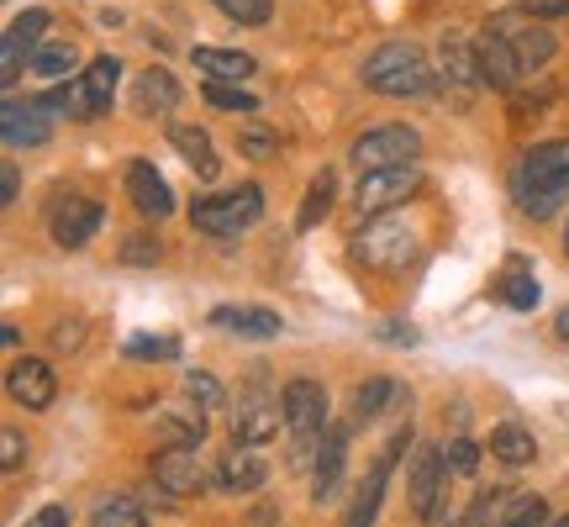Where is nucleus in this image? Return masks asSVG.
Segmentation results:
<instances>
[{
	"label": "nucleus",
	"instance_id": "f257e3e1",
	"mask_svg": "<svg viewBox=\"0 0 569 527\" xmlns=\"http://www.w3.org/2000/svg\"><path fill=\"white\" fill-rule=\"evenodd\" d=\"M365 84L390 96V101H411V96L432 90V63L417 42H386L365 59Z\"/></svg>",
	"mask_w": 569,
	"mask_h": 527
},
{
	"label": "nucleus",
	"instance_id": "f03ea898",
	"mask_svg": "<svg viewBox=\"0 0 569 527\" xmlns=\"http://www.w3.org/2000/svg\"><path fill=\"white\" fill-rule=\"evenodd\" d=\"M284 396V432H290V465L306 469L317 454H322L327 438V390L317 380H290L280 390Z\"/></svg>",
	"mask_w": 569,
	"mask_h": 527
},
{
	"label": "nucleus",
	"instance_id": "7ed1b4c3",
	"mask_svg": "<svg viewBox=\"0 0 569 527\" xmlns=\"http://www.w3.org/2000/svg\"><path fill=\"white\" fill-rule=\"evenodd\" d=\"M264 217V190L259 185H243V190H227V196H201L190 206V222L196 232L217 238V243H238V232Z\"/></svg>",
	"mask_w": 569,
	"mask_h": 527
},
{
	"label": "nucleus",
	"instance_id": "20e7f679",
	"mask_svg": "<svg viewBox=\"0 0 569 527\" xmlns=\"http://www.w3.org/2000/svg\"><path fill=\"white\" fill-rule=\"evenodd\" d=\"M227 427H232V444L264 448L269 438H280V427H284V396H274L269 386L238 390V406H232Z\"/></svg>",
	"mask_w": 569,
	"mask_h": 527
},
{
	"label": "nucleus",
	"instance_id": "39448f33",
	"mask_svg": "<svg viewBox=\"0 0 569 527\" xmlns=\"http://www.w3.org/2000/svg\"><path fill=\"white\" fill-rule=\"evenodd\" d=\"M353 259L369 269H407L417 259V232L396 217H369L353 238Z\"/></svg>",
	"mask_w": 569,
	"mask_h": 527
},
{
	"label": "nucleus",
	"instance_id": "423d86ee",
	"mask_svg": "<svg viewBox=\"0 0 569 527\" xmlns=\"http://www.w3.org/2000/svg\"><path fill=\"white\" fill-rule=\"evenodd\" d=\"M417 185H422V169H417V163L365 169L359 185H353V206H359V217H386V211H396L401 201L417 196Z\"/></svg>",
	"mask_w": 569,
	"mask_h": 527
},
{
	"label": "nucleus",
	"instance_id": "0eeeda50",
	"mask_svg": "<svg viewBox=\"0 0 569 527\" xmlns=\"http://www.w3.org/2000/svg\"><path fill=\"white\" fill-rule=\"evenodd\" d=\"M417 153H422V138L401 122L369 127L365 138H353V148H348V159H353L359 175L365 169H386V163H417Z\"/></svg>",
	"mask_w": 569,
	"mask_h": 527
},
{
	"label": "nucleus",
	"instance_id": "6e6552de",
	"mask_svg": "<svg viewBox=\"0 0 569 527\" xmlns=\"http://www.w3.org/2000/svg\"><path fill=\"white\" fill-rule=\"evenodd\" d=\"M448 480H453V469H448L443 448H422L417 454V465H411V511L422 517L427 527L443 523V507H448Z\"/></svg>",
	"mask_w": 569,
	"mask_h": 527
},
{
	"label": "nucleus",
	"instance_id": "1a4fd4ad",
	"mask_svg": "<svg viewBox=\"0 0 569 527\" xmlns=\"http://www.w3.org/2000/svg\"><path fill=\"white\" fill-rule=\"evenodd\" d=\"M153 486H159L163 496H174V501L201 496V490H206V469H201L196 444H163L159 454H153Z\"/></svg>",
	"mask_w": 569,
	"mask_h": 527
},
{
	"label": "nucleus",
	"instance_id": "9d476101",
	"mask_svg": "<svg viewBox=\"0 0 569 527\" xmlns=\"http://www.w3.org/2000/svg\"><path fill=\"white\" fill-rule=\"evenodd\" d=\"M411 448V427H401L396 438H390L386 448H380V459L369 465V475H365V486H359V496H353V507H348V517H343V527H375V511H380V496H386V486H390V469H396V459Z\"/></svg>",
	"mask_w": 569,
	"mask_h": 527
},
{
	"label": "nucleus",
	"instance_id": "9b49d317",
	"mask_svg": "<svg viewBox=\"0 0 569 527\" xmlns=\"http://www.w3.org/2000/svg\"><path fill=\"white\" fill-rule=\"evenodd\" d=\"M511 190H565L569 196V138L528 148L517 175H511Z\"/></svg>",
	"mask_w": 569,
	"mask_h": 527
},
{
	"label": "nucleus",
	"instance_id": "f8f14e48",
	"mask_svg": "<svg viewBox=\"0 0 569 527\" xmlns=\"http://www.w3.org/2000/svg\"><path fill=\"white\" fill-rule=\"evenodd\" d=\"M6 396L27 411H48L53 396H59V375L48 359H17V365L6 369Z\"/></svg>",
	"mask_w": 569,
	"mask_h": 527
},
{
	"label": "nucleus",
	"instance_id": "ddd939ff",
	"mask_svg": "<svg viewBox=\"0 0 569 527\" xmlns=\"http://www.w3.org/2000/svg\"><path fill=\"white\" fill-rule=\"evenodd\" d=\"M475 59H480V80H486L490 90H511V84L528 74L501 27H486V32H480V42H475Z\"/></svg>",
	"mask_w": 569,
	"mask_h": 527
},
{
	"label": "nucleus",
	"instance_id": "4468645a",
	"mask_svg": "<svg viewBox=\"0 0 569 527\" xmlns=\"http://www.w3.org/2000/svg\"><path fill=\"white\" fill-rule=\"evenodd\" d=\"M343 469H348V427H327L322 454L311 465V496H317V507H332L343 496Z\"/></svg>",
	"mask_w": 569,
	"mask_h": 527
},
{
	"label": "nucleus",
	"instance_id": "2eb2a0df",
	"mask_svg": "<svg viewBox=\"0 0 569 527\" xmlns=\"http://www.w3.org/2000/svg\"><path fill=\"white\" fill-rule=\"evenodd\" d=\"M490 27H501V32L511 38V48H517L522 69H538V63H549L553 53H559V38H553L538 17H528V11H522V17H496Z\"/></svg>",
	"mask_w": 569,
	"mask_h": 527
},
{
	"label": "nucleus",
	"instance_id": "dca6fc26",
	"mask_svg": "<svg viewBox=\"0 0 569 527\" xmlns=\"http://www.w3.org/2000/svg\"><path fill=\"white\" fill-rule=\"evenodd\" d=\"M42 111H48L42 101H17V96H6V106H0V132H6V148H42V142L53 138V127H48Z\"/></svg>",
	"mask_w": 569,
	"mask_h": 527
},
{
	"label": "nucleus",
	"instance_id": "f3484780",
	"mask_svg": "<svg viewBox=\"0 0 569 527\" xmlns=\"http://www.w3.org/2000/svg\"><path fill=\"white\" fill-rule=\"evenodd\" d=\"M264 480H269V459L248 444H232V454H222V465H217V490H227V496H248Z\"/></svg>",
	"mask_w": 569,
	"mask_h": 527
},
{
	"label": "nucleus",
	"instance_id": "a211bd4d",
	"mask_svg": "<svg viewBox=\"0 0 569 527\" xmlns=\"http://www.w3.org/2000/svg\"><path fill=\"white\" fill-rule=\"evenodd\" d=\"M101 201H84V196H74V201H63L59 211H53V243L59 248H84L96 232H101Z\"/></svg>",
	"mask_w": 569,
	"mask_h": 527
},
{
	"label": "nucleus",
	"instance_id": "6ab92c4d",
	"mask_svg": "<svg viewBox=\"0 0 569 527\" xmlns=\"http://www.w3.org/2000/svg\"><path fill=\"white\" fill-rule=\"evenodd\" d=\"M127 196H132V206H138L142 217H169L174 211V190H169V180L148 159L127 163Z\"/></svg>",
	"mask_w": 569,
	"mask_h": 527
},
{
	"label": "nucleus",
	"instance_id": "aec40b11",
	"mask_svg": "<svg viewBox=\"0 0 569 527\" xmlns=\"http://www.w3.org/2000/svg\"><path fill=\"white\" fill-rule=\"evenodd\" d=\"M169 148L180 153L190 169H196V180H217L222 175V159H217V142L206 138L201 127L190 122H169Z\"/></svg>",
	"mask_w": 569,
	"mask_h": 527
},
{
	"label": "nucleus",
	"instance_id": "412c9836",
	"mask_svg": "<svg viewBox=\"0 0 569 527\" xmlns=\"http://www.w3.org/2000/svg\"><path fill=\"white\" fill-rule=\"evenodd\" d=\"M206 322L222 327V332H238V338H274L280 332V317L264 306H217Z\"/></svg>",
	"mask_w": 569,
	"mask_h": 527
},
{
	"label": "nucleus",
	"instance_id": "4be33fe9",
	"mask_svg": "<svg viewBox=\"0 0 569 527\" xmlns=\"http://www.w3.org/2000/svg\"><path fill=\"white\" fill-rule=\"evenodd\" d=\"M132 101H138L142 117H169V111L180 106V80H174L169 69H148V74H138Z\"/></svg>",
	"mask_w": 569,
	"mask_h": 527
},
{
	"label": "nucleus",
	"instance_id": "5701e85b",
	"mask_svg": "<svg viewBox=\"0 0 569 527\" xmlns=\"http://www.w3.org/2000/svg\"><path fill=\"white\" fill-rule=\"evenodd\" d=\"M511 507H517V490H480L448 527H501Z\"/></svg>",
	"mask_w": 569,
	"mask_h": 527
},
{
	"label": "nucleus",
	"instance_id": "b1692460",
	"mask_svg": "<svg viewBox=\"0 0 569 527\" xmlns=\"http://www.w3.org/2000/svg\"><path fill=\"white\" fill-rule=\"evenodd\" d=\"M190 59H196V69H201L206 80H232V84H243L248 74H253V59H248V53H238V48H196Z\"/></svg>",
	"mask_w": 569,
	"mask_h": 527
},
{
	"label": "nucleus",
	"instance_id": "393cba45",
	"mask_svg": "<svg viewBox=\"0 0 569 527\" xmlns=\"http://www.w3.org/2000/svg\"><path fill=\"white\" fill-rule=\"evenodd\" d=\"M443 80L448 84H459V90H480V59H475V42L465 38H443Z\"/></svg>",
	"mask_w": 569,
	"mask_h": 527
},
{
	"label": "nucleus",
	"instance_id": "a878e982",
	"mask_svg": "<svg viewBox=\"0 0 569 527\" xmlns=\"http://www.w3.org/2000/svg\"><path fill=\"white\" fill-rule=\"evenodd\" d=\"M80 80H84V90H90V106H96V117H106V111H111V96H117V80H122V59L101 53V59L90 63Z\"/></svg>",
	"mask_w": 569,
	"mask_h": 527
},
{
	"label": "nucleus",
	"instance_id": "bb28decb",
	"mask_svg": "<svg viewBox=\"0 0 569 527\" xmlns=\"http://www.w3.org/2000/svg\"><path fill=\"white\" fill-rule=\"evenodd\" d=\"M80 69V48L74 42H42L38 53H32V74H42V80H69Z\"/></svg>",
	"mask_w": 569,
	"mask_h": 527
},
{
	"label": "nucleus",
	"instance_id": "cd10ccee",
	"mask_svg": "<svg viewBox=\"0 0 569 527\" xmlns=\"http://www.w3.org/2000/svg\"><path fill=\"white\" fill-rule=\"evenodd\" d=\"M490 454H496V459H501V465H532V459H538V444H532V432H522V427H496V432H490Z\"/></svg>",
	"mask_w": 569,
	"mask_h": 527
},
{
	"label": "nucleus",
	"instance_id": "c85d7f7f",
	"mask_svg": "<svg viewBox=\"0 0 569 527\" xmlns=\"http://www.w3.org/2000/svg\"><path fill=\"white\" fill-rule=\"evenodd\" d=\"M159 438H163V444H196V448H201V438H206L201 406H196V411H163V417H159Z\"/></svg>",
	"mask_w": 569,
	"mask_h": 527
},
{
	"label": "nucleus",
	"instance_id": "c756f323",
	"mask_svg": "<svg viewBox=\"0 0 569 527\" xmlns=\"http://www.w3.org/2000/svg\"><path fill=\"white\" fill-rule=\"evenodd\" d=\"M90 527H148V517H142V507L132 496H106L90 511Z\"/></svg>",
	"mask_w": 569,
	"mask_h": 527
},
{
	"label": "nucleus",
	"instance_id": "7c9ffc66",
	"mask_svg": "<svg viewBox=\"0 0 569 527\" xmlns=\"http://www.w3.org/2000/svg\"><path fill=\"white\" fill-rule=\"evenodd\" d=\"M332 196H338V180L322 169V175L311 180V190H306V206H301V217H296V227H301V232H311V227L332 211Z\"/></svg>",
	"mask_w": 569,
	"mask_h": 527
},
{
	"label": "nucleus",
	"instance_id": "2f4dec72",
	"mask_svg": "<svg viewBox=\"0 0 569 527\" xmlns=\"http://www.w3.org/2000/svg\"><path fill=\"white\" fill-rule=\"evenodd\" d=\"M386 401H401V390L390 386V380H369V386L353 390V422H369V417H380Z\"/></svg>",
	"mask_w": 569,
	"mask_h": 527
},
{
	"label": "nucleus",
	"instance_id": "473e14b6",
	"mask_svg": "<svg viewBox=\"0 0 569 527\" xmlns=\"http://www.w3.org/2000/svg\"><path fill=\"white\" fill-rule=\"evenodd\" d=\"M501 301L511 306V311H532L538 306V280H532L522 264H511L507 280H501Z\"/></svg>",
	"mask_w": 569,
	"mask_h": 527
},
{
	"label": "nucleus",
	"instance_id": "72a5a7b5",
	"mask_svg": "<svg viewBox=\"0 0 569 527\" xmlns=\"http://www.w3.org/2000/svg\"><path fill=\"white\" fill-rule=\"evenodd\" d=\"M206 101L217 106V111H259V101H253V96H248L243 84H232V80H206V90H201Z\"/></svg>",
	"mask_w": 569,
	"mask_h": 527
},
{
	"label": "nucleus",
	"instance_id": "f704fd0d",
	"mask_svg": "<svg viewBox=\"0 0 569 527\" xmlns=\"http://www.w3.org/2000/svg\"><path fill=\"white\" fill-rule=\"evenodd\" d=\"M184 396L201 406V411H222V406H227V390L217 386L206 369H184Z\"/></svg>",
	"mask_w": 569,
	"mask_h": 527
},
{
	"label": "nucleus",
	"instance_id": "c9c22d12",
	"mask_svg": "<svg viewBox=\"0 0 569 527\" xmlns=\"http://www.w3.org/2000/svg\"><path fill=\"white\" fill-rule=\"evenodd\" d=\"M27 63H32V48L6 32V42H0V84H6V90H17V80L27 74Z\"/></svg>",
	"mask_w": 569,
	"mask_h": 527
},
{
	"label": "nucleus",
	"instance_id": "e433bc0d",
	"mask_svg": "<svg viewBox=\"0 0 569 527\" xmlns=\"http://www.w3.org/2000/svg\"><path fill=\"white\" fill-rule=\"evenodd\" d=\"M217 11L238 27H264L274 17V0H217Z\"/></svg>",
	"mask_w": 569,
	"mask_h": 527
},
{
	"label": "nucleus",
	"instance_id": "4c0bfd02",
	"mask_svg": "<svg viewBox=\"0 0 569 527\" xmlns=\"http://www.w3.org/2000/svg\"><path fill=\"white\" fill-rule=\"evenodd\" d=\"M48 21H53V17H48L42 6H32V11H21V17L11 21V38L27 42V48L38 53V48H42V32H48Z\"/></svg>",
	"mask_w": 569,
	"mask_h": 527
},
{
	"label": "nucleus",
	"instance_id": "58836bf2",
	"mask_svg": "<svg viewBox=\"0 0 569 527\" xmlns=\"http://www.w3.org/2000/svg\"><path fill=\"white\" fill-rule=\"evenodd\" d=\"M501 527H549V501L543 496H517V507L507 511Z\"/></svg>",
	"mask_w": 569,
	"mask_h": 527
},
{
	"label": "nucleus",
	"instance_id": "ea45409f",
	"mask_svg": "<svg viewBox=\"0 0 569 527\" xmlns=\"http://www.w3.org/2000/svg\"><path fill=\"white\" fill-rule=\"evenodd\" d=\"M511 196H517V206H522L528 217H538V222H543V217H553V211H559V201H565V190H511Z\"/></svg>",
	"mask_w": 569,
	"mask_h": 527
},
{
	"label": "nucleus",
	"instance_id": "a19ab883",
	"mask_svg": "<svg viewBox=\"0 0 569 527\" xmlns=\"http://www.w3.org/2000/svg\"><path fill=\"white\" fill-rule=\"evenodd\" d=\"M127 359H180V338H127Z\"/></svg>",
	"mask_w": 569,
	"mask_h": 527
},
{
	"label": "nucleus",
	"instance_id": "79ce46f5",
	"mask_svg": "<svg viewBox=\"0 0 569 527\" xmlns=\"http://www.w3.org/2000/svg\"><path fill=\"white\" fill-rule=\"evenodd\" d=\"M443 459L453 475H475L480 469V444H469V438H453V444L443 448Z\"/></svg>",
	"mask_w": 569,
	"mask_h": 527
},
{
	"label": "nucleus",
	"instance_id": "37998d69",
	"mask_svg": "<svg viewBox=\"0 0 569 527\" xmlns=\"http://www.w3.org/2000/svg\"><path fill=\"white\" fill-rule=\"evenodd\" d=\"M163 259V248H159V238H127V248H122V264H138V269H148V264H159Z\"/></svg>",
	"mask_w": 569,
	"mask_h": 527
},
{
	"label": "nucleus",
	"instance_id": "c03bdc74",
	"mask_svg": "<svg viewBox=\"0 0 569 527\" xmlns=\"http://www.w3.org/2000/svg\"><path fill=\"white\" fill-rule=\"evenodd\" d=\"M528 17H538V21H559V17H569V0H517Z\"/></svg>",
	"mask_w": 569,
	"mask_h": 527
},
{
	"label": "nucleus",
	"instance_id": "a18cd8bd",
	"mask_svg": "<svg viewBox=\"0 0 569 527\" xmlns=\"http://www.w3.org/2000/svg\"><path fill=\"white\" fill-rule=\"evenodd\" d=\"M21 527H69V507H63V501H48V507L32 511Z\"/></svg>",
	"mask_w": 569,
	"mask_h": 527
},
{
	"label": "nucleus",
	"instance_id": "49530a36",
	"mask_svg": "<svg viewBox=\"0 0 569 527\" xmlns=\"http://www.w3.org/2000/svg\"><path fill=\"white\" fill-rule=\"evenodd\" d=\"M21 454H27V444H21V432H17V427H6V432H0V465H6V469H17V465H21Z\"/></svg>",
	"mask_w": 569,
	"mask_h": 527
},
{
	"label": "nucleus",
	"instance_id": "de8ad7c7",
	"mask_svg": "<svg viewBox=\"0 0 569 527\" xmlns=\"http://www.w3.org/2000/svg\"><path fill=\"white\" fill-rule=\"evenodd\" d=\"M243 153H253V159H269V153H274V138H269L264 127H248V132H243Z\"/></svg>",
	"mask_w": 569,
	"mask_h": 527
},
{
	"label": "nucleus",
	"instance_id": "09e8293b",
	"mask_svg": "<svg viewBox=\"0 0 569 527\" xmlns=\"http://www.w3.org/2000/svg\"><path fill=\"white\" fill-rule=\"evenodd\" d=\"M21 196V175H17V163L6 159L0 163V206H11Z\"/></svg>",
	"mask_w": 569,
	"mask_h": 527
},
{
	"label": "nucleus",
	"instance_id": "8fccbe9b",
	"mask_svg": "<svg viewBox=\"0 0 569 527\" xmlns=\"http://www.w3.org/2000/svg\"><path fill=\"white\" fill-rule=\"evenodd\" d=\"M380 338H386V344H417V332H411V327H401V322H386L380 327Z\"/></svg>",
	"mask_w": 569,
	"mask_h": 527
},
{
	"label": "nucleus",
	"instance_id": "3c124183",
	"mask_svg": "<svg viewBox=\"0 0 569 527\" xmlns=\"http://www.w3.org/2000/svg\"><path fill=\"white\" fill-rule=\"evenodd\" d=\"M53 348H80V322H59V332H53Z\"/></svg>",
	"mask_w": 569,
	"mask_h": 527
},
{
	"label": "nucleus",
	"instance_id": "603ef678",
	"mask_svg": "<svg viewBox=\"0 0 569 527\" xmlns=\"http://www.w3.org/2000/svg\"><path fill=\"white\" fill-rule=\"evenodd\" d=\"M553 327H559V338H565V344H569V306H565V311H559V322H553Z\"/></svg>",
	"mask_w": 569,
	"mask_h": 527
},
{
	"label": "nucleus",
	"instance_id": "864d4df0",
	"mask_svg": "<svg viewBox=\"0 0 569 527\" xmlns=\"http://www.w3.org/2000/svg\"><path fill=\"white\" fill-rule=\"evenodd\" d=\"M549 527H569V517H559V523H549Z\"/></svg>",
	"mask_w": 569,
	"mask_h": 527
},
{
	"label": "nucleus",
	"instance_id": "5fc2aeb1",
	"mask_svg": "<svg viewBox=\"0 0 569 527\" xmlns=\"http://www.w3.org/2000/svg\"><path fill=\"white\" fill-rule=\"evenodd\" d=\"M565 253H569V227H565Z\"/></svg>",
	"mask_w": 569,
	"mask_h": 527
}]
</instances>
